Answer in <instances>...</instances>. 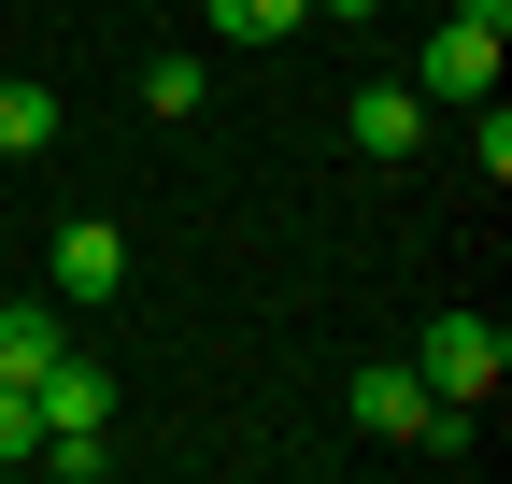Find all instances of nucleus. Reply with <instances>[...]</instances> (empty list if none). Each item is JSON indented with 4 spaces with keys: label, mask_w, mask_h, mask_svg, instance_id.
I'll return each mask as SVG.
<instances>
[{
    "label": "nucleus",
    "mask_w": 512,
    "mask_h": 484,
    "mask_svg": "<svg viewBox=\"0 0 512 484\" xmlns=\"http://www.w3.org/2000/svg\"><path fill=\"white\" fill-rule=\"evenodd\" d=\"M200 15H214V43H299L313 0H200Z\"/></svg>",
    "instance_id": "1a4fd4ad"
},
{
    "label": "nucleus",
    "mask_w": 512,
    "mask_h": 484,
    "mask_svg": "<svg viewBox=\"0 0 512 484\" xmlns=\"http://www.w3.org/2000/svg\"><path fill=\"white\" fill-rule=\"evenodd\" d=\"M342 143H356L370 171H399V157L427 143V100H413V86H356V100H342Z\"/></svg>",
    "instance_id": "423d86ee"
},
{
    "label": "nucleus",
    "mask_w": 512,
    "mask_h": 484,
    "mask_svg": "<svg viewBox=\"0 0 512 484\" xmlns=\"http://www.w3.org/2000/svg\"><path fill=\"white\" fill-rule=\"evenodd\" d=\"M456 15H470V29H498V43H512V0H456Z\"/></svg>",
    "instance_id": "f8f14e48"
},
{
    "label": "nucleus",
    "mask_w": 512,
    "mask_h": 484,
    "mask_svg": "<svg viewBox=\"0 0 512 484\" xmlns=\"http://www.w3.org/2000/svg\"><path fill=\"white\" fill-rule=\"evenodd\" d=\"M313 15H342V29H370V15H384V0H313Z\"/></svg>",
    "instance_id": "ddd939ff"
},
{
    "label": "nucleus",
    "mask_w": 512,
    "mask_h": 484,
    "mask_svg": "<svg viewBox=\"0 0 512 484\" xmlns=\"http://www.w3.org/2000/svg\"><path fill=\"white\" fill-rule=\"evenodd\" d=\"M43 143H57V86H29V72H15V86H0V171H29Z\"/></svg>",
    "instance_id": "0eeeda50"
},
{
    "label": "nucleus",
    "mask_w": 512,
    "mask_h": 484,
    "mask_svg": "<svg viewBox=\"0 0 512 484\" xmlns=\"http://www.w3.org/2000/svg\"><path fill=\"white\" fill-rule=\"evenodd\" d=\"M413 100H427V114H441V100H498V29L441 15V29H427V57H413Z\"/></svg>",
    "instance_id": "20e7f679"
},
{
    "label": "nucleus",
    "mask_w": 512,
    "mask_h": 484,
    "mask_svg": "<svg viewBox=\"0 0 512 484\" xmlns=\"http://www.w3.org/2000/svg\"><path fill=\"white\" fill-rule=\"evenodd\" d=\"M413 371H427V399L484 413V399H498V371H512V328H498V314H441V328L413 342Z\"/></svg>",
    "instance_id": "f257e3e1"
},
{
    "label": "nucleus",
    "mask_w": 512,
    "mask_h": 484,
    "mask_svg": "<svg viewBox=\"0 0 512 484\" xmlns=\"http://www.w3.org/2000/svg\"><path fill=\"white\" fill-rule=\"evenodd\" d=\"M29 413H43V442H86V428H114V371H100L86 342H57L43 385H29Z\"/></svg>",
    "instance_id": "7ed1b4c3"
},
{
    "label": "nucleus",
    "mask_w": 512,
    "mask_h": 484,
    "mask_svg": "<svg viewBox=\"0 0 512 484\" xmlns=\"http://www.w3.org/2000/svg\"><path fill=\"white\" fill-rule=\"evenodd\" d=\"M342 399H356V428H370V442H413V456H427V428H441V399H427L413 356H356V385H342Z\"/></svg>",
    "instance_id": "f03ea898"
},
{
    "label": "nucleus",
    "mask_w": 512,
    "mask_h": 484,
    "mask_svg": "<svg viewBox=\"0 0 512 484\" xmlns=\"http://www.w3.org/2000/svg\"><path fill=\"white\" fill-rule=\"evenodd\" d=\"M114 285H128V228H114V214H72V228H57V299L100 314Z\"/></svg>",
    "instance_id": "39448f33"
},
{
    "label": "nucleus",
    "mask_w": 512,
    "mask_h": 484,
    "mask_svg": "<svg viewBox=\"0 0 512 484\" xmlns=\"http://www.w3.org/2000/svg\"><path fill=\"white\" fill-rule=\"evenodd\" d=\"M43 456V413H29V385H0V470H29Z\"/></svg>",
    "instance_id": "9b49d317"
},
{
    "label": "nucleus",
    "mask_w": 512,
    "mask_h": 484,
    "mask_svg": "<svg viewBox=\"0 0 512 484\" xmlns=\"http://www.w3.org/2000/svg\"><path fill=\"white\" fill-rule=\"evenodd\" d=\"M72 342L57 314H29V299H0V385H43V356Z\"/></svg>",
    "instance_id": "6e6552de"
},
{
    "label": "nucleus",
    "mask_w": 512,
    "mask_h": 484,
    "mask_svg": "<svg viewBox=\"0 0 512 484\" xmlns=\"http://www.w3.org/2000/svg\"><path fill=\"white\" fill-rule=\"evenodd\" d=\"M143 114H200V57H143Z\"/></svg>",
    "instance_id": "9d476101"
}]
</instances>
